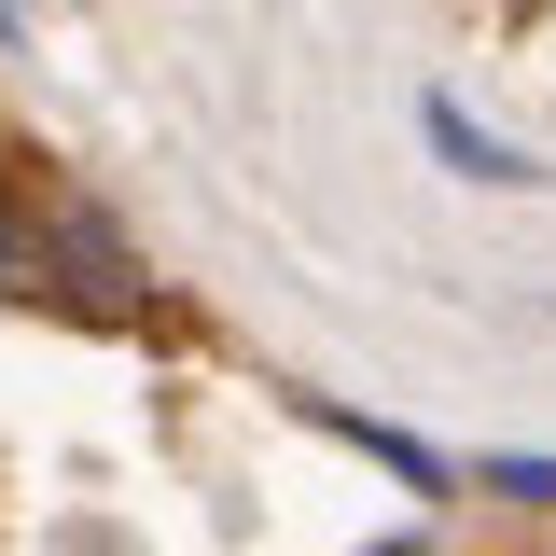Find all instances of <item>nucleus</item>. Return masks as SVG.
I'll use <instances>...</instances> for the list:
<instances>
[{"mask_svg":"<svg viewBox=\"0 0 556 556\" xmlns=\"http://www.w3.org/2000/svg\"><path fill=\"white\" fill-rule=\"evenodd\" d=\"M486 486H501V501H556V459H515V445H501V459H486Z\"/></svg>","mask_w":556,"mask_h":556,"instance_id":"20e7f679","label":"nucleus"},{"mask_svg":"<svg viewBox=\"0 0 556 556\" xmlns=\"http://www.w3.org/2000/svg\"><path fill=\"white\" fill-rule=\"evenodd\" d=\"M417 139H431V153H445L459 181H515V195H543V181H556V167H543V153H529V139H501V126H473V112H459L445 84L417 98Z\"/></svg>","mask_w":556,"mask_h":556,"instance_id":"f257e3e1","label":"nucleus"},{"mask_svg":"<svg viewBox=\"0 0 556 556\" xmlns=\"http://www.w3.org/2000/svg\"><path fill=\"white\" fill-rule=\"evenodd\" d=\"M292 404L320 417V431H334V445H362V459H376V473H404L417 501H445V486H459V459H445V445H417V431H390V417H362V404H334V390H292Z\"/></svg>","mask_w":556,"mask_h":556,"instance_id":"f03ea898","label":"nucleus"},{"mask_svg":"<svg viewBox=\"0 0 556 556\" xmlns=\"http://www.w3.org/2000/svg\"><path fill=\"white\" fill-rule=\"evenodd\" d=\"M56 251L84 265V306H98V320H126V306H139V265H126V237H112L98 208H56Z\"/></svg>","mask_w":556,"mask_h":556,"instance_id":"7ed1b4c3","label":"nucleus"}]
</instances>
